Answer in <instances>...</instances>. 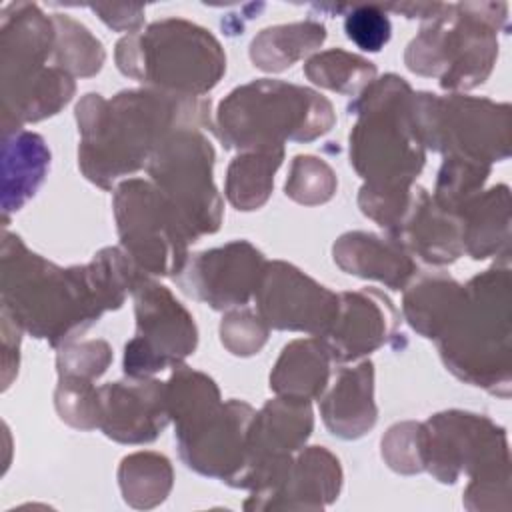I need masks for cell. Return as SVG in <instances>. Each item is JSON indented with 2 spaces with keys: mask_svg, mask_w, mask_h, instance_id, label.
I'll use <instances>...</instances> for the list:
<instances>
[{
  "mask_svg": "<svg viewBox=\"0 0 512 512\" xmlns=\"http://www.w3.org/2000/svg\"><path fill=\"white\" fill-rule=\"evenodd\" d=\"M210 100L152 88L122 90L112 100L86 94L76 106L78 164L100 188L148 166L152 152L178 128L210 126Z\"/></svg>",
  "mask_w": 512,
  "mask_h": 512,
  "instance_id": "6da1fadb",
  "label": "cell"
},
{
  "mask_svg": "<svg viewBox=\"0 0 512 512\" xmlns=\"http://www.w3.org/2000/svg\"><path fill=\"white\" fill-rule=\"evenodd\" d=\"M0 272L2 312L34 338H46L54 348L72 342L106 312L86 264L60 268L28 250L20 236L6 230Z\"/></svg>",
  "mask_w": 512,
  "mask_h": 512,
  "instance_id": "7a4b0ae2",
  "label": "cell"
},
{
  "mask_svg": "<svg viewBox=\"0 0 512 512\" xmlns=\"http://www.w3.org/2000/svg\"><path fill=\"white\" fill-rule=\"evenodd\" d=\"M412 88L396 76L374 78L348 106L358 120L350 132V164L380 192L410 190L426 150L412 118Z\"/></svg>",
  "mask_w": 512,
  "mask_h": 512,
  "instance_id": "3957f363",
  "label": "cell"
},
{
  "mask_svg": "<svg viewBox=\"0 0 512 512\" xmlns=\"http://www.w3.org/2000/svg\"><path fill=\"white\" fill-rule=\"evenodd\" d=\"M166 404L186 466L232 484L246 466L254 408L240 400L222 402L214 380L184 364L166 382Z\"/></svg>",
  "mask_w": 512,
  "mask_h": 512,
  "instance_id": "277c9868",
  "label": "cell"
},
{
  "mask_svg": "<svg viewBox=\"0 0 512 512\" xmlns=\"http://www.w3.org/2000/svg\"><path fill=\"white\" fill-rule=\"evenodd\" d=\"M336 122L328 98L312 88L260 78L234 88L218 106L216 128L226 148L280 150L312 142Z\"/></svg>",
  "mask_w": 512,
  "mask_h": 512,
  "instance_id": "5b68a950",
  "label": "cell"
},
{
  "mask_svg": "<svg viewBox=\"0 0 512 512\" xmlns=\"http://www.w3.org/2000/svg\"><path fill=\"white\" fill-rule=\"evenodd\" d=\"M464 302L438 340L446 368L460 380L508 396L512 292L508 268H490L466 286Z\"/></svg>",
  "mask_w": 512,
  "mask_h": 512,
  "instance_id": "8992f818",
  "label": "cell"
},
{
  "mask_svg": "<svg viewBox=\"0 0 512 512\" xmlns=\"http://www.w3.org/2000/svg\"><path fill=\"white\" fill-rule=\"evenodd\" d=\"M506 4H442L408 44L404 62L420 76L438 78L444 90L482 84L498 56V28L506 24Z\"/></svg>",
  "mask_w": 512,
  "mask_h": 512,
  "instance_id": "52a82bcc",
  "label": "cell"
},
{
  "mask_svg": "<svg viewBox=\"0 0 512 512\" xmlns=\"http://www.w3.org/2000/svg\"><path fill=\"white\" fill-rule=\"evenodd\" d=\"M116 66L152 90L204 98L220 82L226 56L206 28L166 18L144 32L126 34L116 44Z\"/></svg>",
  "mask_w": 512,
  "mask_h": 512,
  "instance_id": "ba28073f",
  "label": "cell"
},
{
  "mask_svg": "<svg viewBox=\"0 0 512 512\" xmlns=\"http://www.w3.org/2000/svg\"><path fill=\"white\" fill-rule=\"evenodd\" d=\"M424 470L444 484H454L462 472L470 476L466 506L484 510L488 496L510 494V458L502 428L486 416L462 410L434 414L422 424Z\"/></svg>",
  "mask_w": 512,
  "mask_h": 512,
  "instance_id": "9c48e42d",
  "label": "cell"
},
{
  "mask_svg": "<svg viewBox=\"0 0 512 512\" xmlns=\"http://www.w3.org/2000/svg\"><path fill=\"white\" fill-rule=\"evenodd\" d=\"M412 118L424 148L482 164L510 156V106L464 94L412 96Z\"/></svg>",
  "mask_w": 512,
  "mask_h": 512,
  "instance_id": "30bf717a",
  "label": "cell"
},
{
  "mask_svg": "<svg viewBox=\"0 0 512 512\" xmlns=\"http://www.w3.org/2000/svg\"><path fill=\"white\" fill-rule=\"evenodd\" d=\"M214 148L202 128H178L152 152L148 174L172 204L192 242L222 224V198L212 180Z\"/></svg>",
  "mask_w": 512,
  "mask_h": 512,
  "instance_id": "8fae6325",
  "label": "cell"
},
{
  "mask_svg": "<svg viewBox=\"0 0 512 512\" xmlns=\"http://www.w3.org/2000/svg\"><path fill=\"white\" fill-rule=\"evenodd\" d=\"M114 216L124 252L144 274L176 278L182 272L192 240L154 182H120L114 190Z\"/></svg>",
  "mask_w": 512,
  "mask_h": 512,
  "instance_id": "7c38bea8",
  "label": "cell"
},
{
  "mask_svg": "<svg viewBox=\"0 0 512 512\" xmlns=\"http://www.w3.org/2000/svg\"><path fill=\"white\" fill-rule=\"evenodd\" d=\"M136 334L124 348V372L130 378H150L168 366L182 364L198 344L192 314L172 292L140 274L132 292Z\"/></svg>",
  "mask_w": 512,
  "mask_h": 512,
  "instance_id": "4fadbf2b",
  "label": "cell"
},
{
  "mask_svg": "<svg viewBox=\"0 0 512 512\" xmlns=\"http://www.w3.org/2000/svg\"><path fill=\"white\" fill-rule=\"evenodd\" d=\"M312 428L310 400L288 396L268 400L250 422L246 466L230 486L252 492L276 486L290 468L292 454L304 446Z\"/></svg>",
  "mask_w": 512,
  "mask_h": 512,
  "instance_id": "5bb4252c",
  "label": "cell"
},
{
  "mask_svg": "<svg viewBox=\"0 0 512 512\" xmlns=\"http://www.w3.org/2000/svg\"><path fill=\"white\" fill-rule=\"evenodd\" d=\"M258 316L276 330L322 336L334 322L340 296L306 276L296 266L266 262L254 292Z\"/></svg>",
  "mask_w": 512,
  "mask_h": 512,
  "instance_id": "9a60e30c",
  "label": "cell"
},
{
  "mask_svg": "<svg viewBox=\"0 0 512 512\" xmlns=\"http://www.w3.org/2000/svg\"><path fill=\"white\" fill-rule=\"evenodd\" d=\"M264 266L266 258L260 250L246 240H234L188 258L176 282L182 292L210 308L230 310L254 296Z\"/></svg>",
  "mask_w": 512,
  "mask_h": 512,
  "instance_id": "2e32d148",
  "label": "cell"
},
{
  "mask_svg": "<svg viewBox=\"0 0 512 512\" xmlns=\"http://www.w3.org/2000/svg\"><path fill=\"white\" fill-rule=\"evenodd\" d=\"M54 44V22L36 4H6L0 12V96L36 80Z\"/></svg>",
  "mask_w": 512,
  "mask_h": 512,
  "instance_id": "e0dca14e",
  "label": "cell"
},
{
  "mask_svg": "<svg viewBox=\"0 0 512 512\" xmlns=\"http://www.w3.org/2000/svg\"><path fill=\"white\" fill-rule=\"evenodd\" d=\"M98 428L122 444H146L158 438L170 422L166 382L130 378L98 388Z\"/></svg>",
  "mask_w": 512,
  "mask_h": 512,
  "instance_id": "ac0fdd59",
  "label": "cell"
},
{
  "mask_svg": "<svg viewBox=\"0 0 512 512\" xmlns=\"http://www.w3.org/2000/svg\"><path fill=\"white\" fill-rule=\"evenodd\" d=\"M330 328L320 336L332 362H350L380 348L398 326V312L380 290L342 292Z\"/></svg>",
  "mask_w": 512,
  "mask_h": 512,
  "instance_id": "d6986e66",
  "label": "cell"
},
{
  "mask_svg": "<svg viewBox=\"0 0 512 512\" xmlns=\"http://www.w3.org/2000/svg\"><path fill=\"white\" fill-rule=\"evenodd\" d=\"M388 238L408 254L438 266L450 264L464 254L460 218L442 210L424 188H412L408 208L388 232Z\"/></svg>",
  "mask_w": 512,
  "mask_h": 512,
  "instance_id": "ffe728a7",
  "label": "cell"
},
{
  "mask_svg": "<svg viewBox=\"0 0 512 512\" xmlns=\"http://www.w3.org/2000/svg\"><path fill=\"white\" fill-rule=\"evenodd\" d=\"M334 262L348 274L372 278L392 290L406 288L418 274L412 256L392 238L370 232H346L334 242Z\"/></svg>",
  "mask_w": 512,
  "mask_h": 512,
  "instance_id": "44dd1931",
  "label": "cell"
},
{
  "mask_svg": "<svg viewBox=\"0 0 512 512\" xmlns=\"http://www.w3.org/2000/svg\"><path fill=\"white\" fill-rule=\"evenodd\" d=\"M326 428L344 440L364 436L378 416L374 402V366L370 360L340 368L332 388L318 400Z\"/></svg>",
  "mask_w": 512,
  "mask_h": 512,
  "instance_id": "7402d4cb",
  "label": "cell"
},
{
  "mask_svg": "<svg viewBox=\"0 0 512 512\" xmlns=\"http://www.w3.org/2000/svg\"><path fill=\"white\" fill-rule=\"evenodd\" d=\"M340 486L342 468L338 458L322 446H310L292 458L286 480L264 508L318 510L338 498Z\"/></svg>",
  "mask_w": 512,
  "mask_h": 512,
  "instance_id": "603a6c76",
  "label": "cell"
},
{
  "mask_svg": "<svg viewBox=\"0 0 512 512\" xmlns=\"http://www.w3.org/2000/svg\"><path fill=\"white\" fill-rule=\"evenodd\" d=\"M50 166V152L42 136L16 130L2 136V210L4 218L30 200Z\"/></svg>",
  "mask_w": 512,
  "mask_h": 512,
  "instance_id": "cb8c5ba5",
  "label": "cell"
},
{
  "mask_svg": "<svg viewBox=\"0 0 512 512\" xmlns=\"http://www.w3.org/2000/svg\"><path fill=\"white\" fill-rule=\"evenodd\" d=\"M332 356L320 336L292 340L280 352L272 372L270 388L276 396L314 400L328 388Z\"/></svg>",
  "mask_w": 512,
  "mask_h": 512,
  "instance_id": "d4e9b609",
  "label": "cell"
},
{
  "mask_svg": "<svg viewBox=\"0 0 512 512\" xmlns=\"http://www.w3.org/2000/svg\"><path fill=\"white\" fill-rule=\"evenodd\" d=\"M510 198L504 184L474 196L460 212L462 246L474 260L502 254L508 258Z\"/></svg>",
  "mask_w": 512,
  "mask_h": 512,
  "instance_id": "484cf974",
  "label": "cell"
},
{
  "mask_svg": "<svg viewBox=\"0 0 512 512\" xmlns=\"http://www.w3.org/2000/svg\"><path fill=\"white\" fill-rule=\"evenodd\" d=\"M466 290L444 274L412 280L404 292V318L424 338L440 340L456 318Z\"/></svg>",
  "mask_w": 512,
  "mask_h": 512,
  "instance_id": "4316f807",
  "label": "cell"
},
{
  "mask_svg": "<svg viewBox=\"0 0 512 512\" xmlns=\"http://www.w3.org/2000/svg\"><path fill=\"white\" fill-rule=\"evenodd\" d=\"M324 40L326 28L316 20L270 26L254 36L250 44V60L260 70L280 72L308 52L320 48Z\"/></svg>",
  "mask_w": 512,
  "mask_h": 512,
  "instance_id": "83f0119b",
  "label": "cell"
},
{
  "mask_svg": "<svg viewBox=\"0 0 512 512\" xmlns=\"http://www.w3.org/2000/svg\"><path fill=\"white\" fill-rule=\"evenodd\" d=\"M282 158L284 148L238 154L226 174V198L230 204L244 212L260 208L272 192L274 174Z\"/></svg>",
  "mask_w": 512,
  "mask_h": 512,
  "instance_id": "f1b7e54d",
  "label": "cell"
},
{
  "mask_svg": "<svg viewBox=\"0 0 512 512\" xmlns=\"http://www.w3.org/2000/svg\"><path fill=\"white\" fill-rule=\"evenodd\" d=\"M124 500L134 508L160 504L172 488L170 460L156 452H136L122 460L118 470Z\"/></svg>",
  "mask_w": 512,
  "mask_h": 512,
  "instance_id": "f546056e",
  "label": "cell"
},
{
  "mask_svg": "<svg viewBox=\"0 0 512 512\" xmlns=\"http://www.w3.org/2000/svg\"><path fill=\"white\" fill-rule=\"evenodd\" d=\"M304 74L316 86L358 96L376 78V66L358 54L332 48L308 58Z\"/></svg>",
  "mask_w": 512,
  "mask_h": 512,
  "instance_id": "4dcf8cb0",
  "label": "cell"
},
{
  "mask_svg": "<svg viewBox=\"0 0 512 512\" xmlns=\"http://www.w3.org/2000/svg\"><path fill=\"white\" fill-rule=\"evenodd\" d=\"M52 22L56 30V66L70 76H94L102 68L106 58L100 40L92 36L84 24L76 22L70 16L54 14Z\"/></svg>",
  "mask_w": 512,
  "mask_h": 512,
  "instance_id": "1f68e13d",
  "label": "cell"
},
{
  "mask_svg": "<svg viewBox=\"0 0 512 512\" xmlns=\"http://www.w3.org/2000/svg\"><path fill=\"white\" fill-rule=\"evenodd\" d=\"M490 166L458 156H446L436 178L432 200L446 212L460 216L464 206L482 192Z\"/></svg>",
  "mask_w": 512,
  "mask_h": 512,
  "instance_id": "d6a6232c",
  "label": "cell"
},
{
  "mask_svg": "<svg viewBox=\"0 0 512 512\" xmlns=\"http://www.w3.org/2000/svg\"><path fill=\"white\" fill-rule=\"evenodd\" d=\"M336 174L316 156H296L286 180V196L292 200L314 206L328 202L336 192Z\"/></svg>",
  "mask_w": 512,
  "mask_h": 512,
  "instance_id": "836d02e7",
  "label": "cell"
},
{
  "mask_svg": "<svg viewBox=\"0 0 512 512\" xmlns=\"http://www.w3.org/2000/svg\"><path fill=\"white\" fill-rule=\"evenodd\" d=\"M54 404L64 422L80 430H92L100 424V402L98 388L92 380L58 376Z\"/></svg>",
  "mask_w": 512,
  "mask_h": 512,
  "instance_id": "e575fe53",
  "label": "cell"
},
{
  "mask_svg": "<svg viewBox=\"0 0 512 512\" xmlns=\"http://www.w3.org/2000/svg\"><path fill=\"white\" fill-rule=\"evenodd\" d=\"M112 362V350L104 340L66 342L56 356L58 376L94 380L106 372Z\"/></svg>",
  "mask_w": 512,
  "mask_h": 512,
  "instance_id": "d590c367",
  "label": "cell"
},
{
  "mask_svg": "<svg viewBox=\"0 0 512 512\" xmlns=\"http://www.w3.org/2000/svg\"><path fill=\"white\" fill-rule=\"evenodd\" d=\"M382 456L388 466L402 474L424 470L422 454V424L400 422L394 424L382 438Z\"/></svg>",
  "mask_w": 512,
  "mask_h": 512,
  "instance_id": "8d00e7d4",
  "label": "cell"
},
{
  "mask_svg": "<svg viewBox=\"0 0 512 512\" xmlns=\"http://www.w3.org/2000/svg\"><path fill=\"white\" fill-rule=\"evenodd\" d=\"M268 324L250 310H232L220 322V340L236 356L258 354L268 340Z\"/></svg>",
  "mask_w": 512,
  "mask_h": 512,
  "instance_id": "74e56055",
  "label": "cell"
},
{
  "mask_svg": "<svg viewBox=\"0 0 512 512\" xmlns=\"http://www.w3.org/2000/svg\"><path fill=\"white\" fill-rule=\"evenodd\" d=\"M348 40H352L364 52H380L390 40L392 24L382 6L362 4L352 6L344 20Z\"/></svg>",
  "mask_w": 512,
  "mask_h": 512,
  "instance_id": "f35d334b",
  "label": "cell"
},
{
  "mask_svg": "<svg viewBox=\"0 0 512 512\" xmlns=\"http://www.w3.org/2000/svg\"><path fill=\"white\" fill-rule=\"evenodd\" d=\"M110 28L118 32L136 34L144 22L142 6H112V4H92L90 6Z\"/></svg>",
  "mask_w": 512,
  "mask_h": 512,
  "instance_id": "ab89813d",
  "label": "cell"
},
{
  "mask_svg": "<svg viewBox=\"0 0 512 512\" xmlns=\"http://www.w3.org/2000/svg\"><path fill=\"white\" fill-rule=\"evenodd\" d=\"M20 326L2 312V388L6 390L12 376L18 372V348H20Z\"/></svg>",
  "mask_w": 512,
  "mask_h": 512,
  "instance_id": "60d3db41",
  "label": "cell"
}]
</instances>
